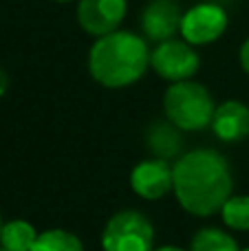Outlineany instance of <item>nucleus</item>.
Returning <instances> with one entry per match:
<instances>
[{
  "instance_id": "nucleus-1",
  "label": "nucleus",
  "mask_w": 249,
  "mask_h": 251,
  "mask_svg": "<svg viewBox=\"0 0 249 251\" xmlns=\"http://www.w3.org/2000/svg\"><path fill=\"white\" fill-rule=\"evenodd\" d=\"M172 190L181 207L194 216H210L223 209L232 196V172L216 150H192L172 168Z\"/></svg>"
},
{
  "instance_id": "nucleus-2",
  "label": "nucleus",
  "mask_w": 249,
  "mask_h": 251,
  "mask_svg": "<svg viewBox=\"0 0 249 251\" xmlns=\"http://www.w3.org/2000/svg\"><path fill=\"white\" fill-rule=\"evenodd\" d=\"M150 66V49L146 38L132 31L117 29L95 38L88 51V71L93 79L106 88H124L144 77Z\"/></svg>"
},
{
  "instance_id": "nucleus-3",
  "label": "nucleus",
  "mask_w": 249,
  "mask_h": 251,
  "mask_svg": "<svg viewBox=\"0 0 249 251\" xmlns=\"http://www.w3.org/2000/svg\"><path fill=\"white\" fill-rule=\"evenodd\" d=\"M163 110L174 128L179 130H203L212 126L214 100L203 84L185 79L174 82L163 95Z\"/></svg>"
},
{
  "instance_id": "nucleus-4",
  "label": "nucleus",
  "mask_w": 249,
  "mask_h": 251,
  "mask_svg": "<svg viewBox=\"0 0 249 251\" xmlns=\"http://www.w3.org/2000/svg\"><path fill=\"white\" fill-rule=\"evenodd\" d=\"M154 229L141 212L124 209L108 221L101 234L104 251H152Z\"/></svg>"
},
{
  "instance_id": "nucleus-5",
  "label": "nucleus",
  "mask_w": 249,
  "mask_h": 251,
  "mask_svg": "<svg viewBox=\"0 0 249 251\" xmlns=\"http://www.w3.org/2000/svg\"><path fill=\"white\" fill-rule=\"evenodd\" d=\"M150 66L159 77L174 84L192 77L201 66V57L192 44L185 42L183 38H170L166 42H159L150 51Z\"/></svg>"
},
{
  "instance_id": "nucleus-6",
  "label": "nucleus",
  "mask_w": 249,
  "mask_h": 251,
  "mask_svg": "<svg viewBox=\"0 0 249 251\" xmlns=\"http://www.w3.org/2000/svg\"><path fill=\"white\" fill-rule=\"evenodd\" d=\"M229 16L223 4L219 2H199L183 11L181 20V38L192 47L212 44L227 31Z\"/></svg>"
},
{
  "instance_id": "nucleus-7",
  "label": "nucleus",
  "mask_w": 249,
  "mask_h": 251,
  "mask_svg": "<svg viewBox=\"0 0 249 251\" xmlns=\"http://www.w3.org/2000/svg\"><path fill=\"white\" fill-rule=\"evenodd\" d=\"M128 0H77V22L84 33L101 38L122 26Z\"/></svg>"
},
{
  "instance_id": "nucleus-8",
  "label": "nucleus",
  "mask_w": 249,
  "mask_h": 251,
  "mask_svg": "<svg viewBox=\"0 0 249 251\" xmlns=\"http://www.w3.org/2000/svg\"><path fill=\"white\" fill-rule=\"evenodd\" d=\"M181 20H183V9L179 0H150L141 11L139 25L146 40L159 44L179 33Z\"/></svg>"
},
{
  "instance_id": "nucleus-9",
  "label": "nucleus",
  "mask_w": 249,
  "mask_h": 251,
  "mask_svg": "<svg viewBox=\"0 0 249 251\" xmlns=\"http://www.w3.org/2000/svg\"><path fill=\"white\" fill-rule=\"evenodd\" d=\"M130 185L141 199L157 201L172 190V168L163 159L141 161L130 174Z\"/></svg>"
},
{
  "instance_id": "nucleus-10",
  "label": "nucleus",
  "mask_w": 249,
  "mask_h": 251,
  "mask_svg": "<svg viewBox=\"0 0 249 251\" xmlns=\"http://www.w3.org/2000/svg\"><path fill=\"white\" fill-rule=\"evenodd\" d=\"M212 130L221 141H241L249 134V108L243 101L229 100L216 106L212 117Z\"/></svg>"
},
{
  "instance_id": "nucleus-11",
  "label": "nucleus",
  "mask_w": 249,
  "mask_h": 251,
  "mask_svg": "<svg viewBox=\"0 0 249 251\" xmlns=\"http://www.w3.org/2000/svg\"><path fill=\"white\" fill-rule=\"evenodd\" d=\"M35 240H38V231L26 221H11L2 225L0 231V243L9 251H31Z\"/></svg>"
},
{
  "instance_id": "nucleus-12",
  "label": "nucleus",
  "mask_w": 249,
  "mask_h": 251,
  "mask_svg": "<svg viewBox=\"0 0 249 251\" xmlns=\"http://www.w3.org/2000/svg\"><path fill=\"white\" fill-rule=\"evenodd\" d=\"M31 251H84L82 243L75 234L64 229H49L38 234V240Z\"/></svg>"
},
{
  "instance_id": "nucleus-13",
  "label": "nucleus",
  "mask_w": 249,
  "mask_h": 251,
  "mask_svg": "<svg viewBox=\"0 0 249 251\" xmlns=\"http://www.w3.org/2000/svg\"><path fill=\"white\" fill-rule=\"evenodd\" d=\"M190 251H241L236 240L221 229H201L194 236Z\"/></svg>"
},
{
  "instance_id": "nucleus-14",
  "label": "nucleus",
  "mask_w": 249,
  "mask_h": 251,
  "mask_svg": "<svg viewBox=\"0 0 249 251\" xmlns=\"http://www.w3.org/2000/svg\"><path fill=\"white\" fill-rule=\"evenodd\" d=\"M221 212L227 227L236 231L249 229V196H229Z\"/></svg>"
},
{
  "instance_id": "nucleus-15",
  "label": "nucleus",
  "mask_w": 249,
  "mask_h": 251,
  "mask_svg": "<svg viewBox=\"0 0 249 251\" xmlns=\"http://www.w3.org/2000/svg\"><path fill=\"white\" fill-rule=\"evenodd\" d=\"M150 146H152V150L161 152V154H166V148L163 146H170L172 152H174V148L179 150V137L174 134V128H170V126L166 124H159L152 128V132H150Z\"/></svg>"
},
{
  "instance_id": "nucleus-16",
  "label": "nucleus",
  "mask_w": 249,
  "mask_h": 251,
  "mask_svg": "<svg viewBox=\"0 0 249 251\" xmlns=\"http://www.w3.org/2000/svg\"><path fill=\"white\" fill-rule=\"evenodd\" d=\"M238 60H241L243 71H245V73L249 75V38L241 44V51H238Z\"/></svg>"
},
{
  "instance_id": "nucleus-17",
  "label": "nucleus",
  "mask_w": 249,
  "mask_h": 251,
  "mask_svg": "<svg viewBox=\"0 0 249 251\" xmlns=\"http://www.w3.org/2000/svg\"><path fill=\"white\" fill-rule=\"evenodd\" d=\"M7 86H9V79H7V73H4L2 69H0V95H2L4 91H7Z\"/></svg>"
},
{
  "instance_id": "nucleus-18",
  "label": "nucleus",
  "mask_w": 249,
  "mask_h": 251,
  "mask_svg": "<svg viewBox=\"0 0 249 251\" xmlns=\"http://www.w3.org/2000/svg\"><path fill=\"white\" fill-rule=\"evenodd\" d=\"M152 251H183L179 247H159V249H152Z\"/></svg>"
},
{
  "instance_id": "nucleus-19",
  "label": "nucleus",
  "mask_w": 249,
  "mask_h": 251,
  "mask_svg": "<svg viewBox=\"0 0 249 251\" xmlns=\"http://www.w3.org/2000/svg\"><path fill=\"white\" fill-rule=\"evenodd\" d=\"M55 2H71V0H55Z\"/></svg>"
},
{
  "instance_id": "nucleus-20",
  "label": "nucleus",
  "mask_w": 249,
  "mask_h": 251,
  "mask_svg": "<svg viewBox=\"0 0 249 251\" xmlns=\"http://www.w3.org/2000/svg\"><path fill=\"white\" fill-rule=\"evenodd\" d=\"M0 231H2V221H0Z\"/></svg>"
},
{
  "instance_id": "nucleus-21",
  "label": "nucleus",
  "mask_w": 249,
  "mask_h": 251,
  "mask_svg": "<svg viewBox=\"0 0 249 251\" xmlns=\"http://www.w3.org/2000/svg\"><path fill=\"white\" fill-rule=\"evenodd\" d=\"M0 251H9V249H4V247H2V249H0Z\"/></svg>"
},
{
  "instance_id": "nucleus-22",
  "label": "nucleus",
  "mask_w": 249,
  "mask_h": 251,
  "mask_svg": "<svg viewBox=\"0 0 249 251\" xmlns=\"http://www.w3.org/2000/svg\"><path fill=\"white\" fill-rule=\"evenodd\" d=\"M243 251H249V247H247V249H243Z\"/></svg>"
}]
</instances>
